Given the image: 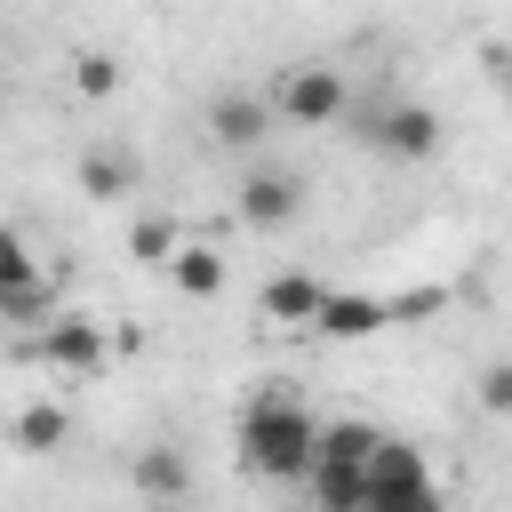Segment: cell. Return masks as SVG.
Wrapping results in <instances>:
<instances>
[{
  "instance_id": "cell-6",
  "label": "cell",
  "mask_w": 512,
  "mask_h": 512,
  "mask_svg": "<svg viewBox=\"0 0 512 512\" xmlns=\"http://www.w3.org/2000/svg\"><path fill=\"white\" fill-rule=\"evenodd\" d=\"M296 208H304L296 176H280V168H248V176H240V216H248L256 232H280Z\"/></svg>"
},
{
  "instance_id": "cell-8",
  "label": "cell",
  "mask_w": 512,
  "mask_h": 512,
  "mask_svg": "<svg viewBox=\"0 0 512 512\" xmlns=\"http://www.w3.org/2000/svg\"><path fill=\"white\" fill-rule=\"evenodd\" d=\"M48 360H56L64 376H96V368H104V336H96V320L64 312V320L48 328Z\"/></svg>"
},
{
  "instance_id": "cell-13",
  "label": "cell",
  "mask_w": 512,
  "mask_h": 512,
  "mask_svg": "<svg viewBox=\"0 0 512 512\" xmlns=\"http://www.w3.org/2000/svg\"><path fill=\"white\" fill-rule=\"evenodd\" d=\"M16 440H24L32 456H48V448L64 440V408H48V400H40V408H24V416H16Z\"/></svg>"
},
{
  "instance_id": "cell-3",
  "label": "cell",
  "mask_w": 512,
  "mask_h": 512,
  "mask_svg": "<svg viewBox=\"0 0 512 512\" xmlns=\"http://www.w3.org/2000/svg\"><path fill=\"white\" fill-rule=\"evenodd\" d=\"M272 104H280V120H296V128H336L344 104H352V88H344L336 64H288L280 88H272Z\"/></svg>"
},
{
  "instance_id": "cell-9",
  "label": "cell",
  "mask_w": 512,
  "mask_h": 512,
  "mask_svg": "<svg viewBox=\"0 0 512 512\" xmlns=\"http://www.w3.org/2000/svg\"><path fill=\"white\" fill-rule=\"evenodd\" d=\"M168 280H176L184 296H216V288H224V256H216V248H176V256H168Z\"/></svg>"
},
{
  "instance_id": "cell-5",
  "label": "cell",
  "mask_w": 512,
  "mask_h": 512,
  "mask_svg": "<svg viewBox=\"0 0 512 512\" xmlns=\"http://www.w3.org/2000/svg\"><path fill=\"white\" fill-rule=\"evenodd\" d=\"M272 96H256V88H224L216 104H208V136L224 144V152H256L264 144V128H272Z\"/></svg>"
},
{
  "instance_id": "cell-17",
  "label": "cell",
  "mask_w": 512,
  "mask_h": 512,
  "mask_svg": "<svg viewBox=\"0 0 512 512\" xmlns=\"http://www.w3.org/2000/svg\"><path fill=\"white\" fill-rule=\"evenodd\" d=\"M128 248H136L144 264H168V256H176V232H168V224L152 216V224H136V232H128Z\"/></svg>"
},
{
  "instance_id": "cell-2",
  "label": "cell",
  "mask_w": 512,
  "mask_h": 512,
  "mask_svg": "<svg viewBox=\"0 0 512 512\" xmlns=\"http://www.w3.org/2000/svg\"><path fill=\"white\" fill-rule=\"evenodd\" d=\"M424 504H440V480H432L424 448L384 432L376 456H368V512H424Z\"/></svg>"
},
{
  "instance_id": "cell-14",
  "label": "cell",
  "mask_w": 512,
  "mask_h": 512,
  "mask_svg": "<svg viewBox=\"0 0 512 512\" xmlns=\"http://www.w3.org/2000/svg\"><path fill=\"white\" fill-rule=\"evenodd\" d=\"M72 88H80V96H96V104H104V96H112V88H120V64H112V56H96V48H88V56H80V64H72Z\"/></svg>"
},
{
  "instance_id": "cell-11",
  "label": "cell",
  "mask_w": 512,
  "mask_h": 512,
  "mask_svg": "<svg viewBox=\"0 0 512 512\" xmlns=\"http://www.w3.org/2000/svg\"><path fill=\"white\" fill-rule=\"evenodd\" d=\"M80 184H88V200H120V192L136 184V160H120V152H88V160H80Z\"/></svg>"
},
{
  "instance_id": "cell-1",
  "label": "cell",
  "mask_w": 512,
  "mask_h": 512,
  "mask_svg": "<svg viewBox=\"0 0 512 512\" xmlns=\"http://www.w3.org/2000/svg\"><path fill=\"white\" fill-rule=\"evenodd\" d=\"M232 448H240V464H248L256 480H304L312 456H320V424H312L304 400L256 392V400L240 408V424H232Z\"/></svg>"
},
{
  "instance_id": "cell-10",
  "label": "cell",
  "mask_w": 512,
  "mask_h": 512,
  "mask_svg": "<svg viewBox=\"0 0 512 512\" xmlns=\"http://www.w3.org/2000/svg\"><path fill=\"white\" fill-rule=\"evenodd\" d=\"M368 328H384L376 296H328L320 304V336H368Z\"/></svg>"
},
{
  "instance_id": "cell-12",
  "label": "cell",
  "mask_w": 512,
  "mask_h": 512,
  "mask_svg": "<svg viewBox=\"0 0 512 512\" xmlns=\"http://www.w3.org/2000/svg\"><path fill=\"white\" fill-rule=\"evenodd\" d=\"M376 424H320V456H344V464H368L376 456Z\"/></svg>"
},
{
  "instance_id": "cell-4",
  "label": "cell",
  "mask_w": 512,
  "mask_h": 512,
  "mask_svg": "<svg viewBox=\"0 0 512 512\" xmlns=\"http://www.w3.org/2000/svg\"><path fill=\"white\" fill-rule=\"evenodd\" d=\"M360 144L384 152V160H432V152H440V120H432L424 104L392 96V104H376V112L360 120Z\"/></svg>"
},
{
  "instance_id": "cell-7",
  "label": "cell",
  "mask_w": 512,
  "mask_h": 512,
  "mask_svg": "<svg viewBox=\"0 0 512 512\" xmlns=\"http://www.w3.org/2000/svg\"><path fill=\"white\" fill-rule=\"evenodd\" d=\"M336 288L328 280H312V272H272L264 280V320H280V328H320V304H328Z\"/></svg>"
},
{
  "instance_id": "cell-15",
  "label": "cell",
  "mask_w": 512,
  "mask_h": 512,
  "mask_svg": "<svg viewBox=\"0 0 512 512\" xmlns=\"http://www.w3.org/2000/svg\"><path fill=\"white\" fill-rule=\"evenodd\" d=\"M136 488H144V496H176V488H184V464H176V456H160V448H152V456H144V464H136Z\"/></svg>"
},
{
  "instance_id": "cell-16",
  "label": "cell",
  "mask_w": 512,
  "mask_h": 512,
  "mask_svg": "<svg viewBox=\"0 0 512 512\" xmlns=\"http://www.w3.org/2000/svg\"><path fill=\"white\" fill-rule=\"evenodd\" d=\"M480 408L488 416H512V360H488L480 368Z\"/></svg>"
}]
</instances>
